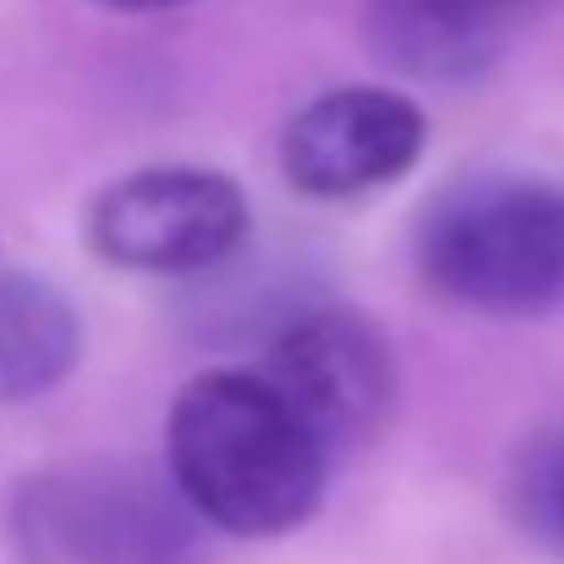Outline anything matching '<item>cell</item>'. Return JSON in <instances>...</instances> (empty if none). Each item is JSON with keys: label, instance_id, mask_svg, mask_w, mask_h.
Listing matches in <instances>:
<instances>
[{"label": "cell", "instance_id": "6da1fadb", "mask_svg": "<svg viewBox=\"0 0 564 564\" xmlns=\"http://www.w3.org/2000/svg\"><path fill=\"white\" fill-rule=\"evenodd\" d=\"M165 471L187 510L230 538L296 532L329 477V455L258 373H203L171 405Z\"/></svg>", "mask_w": 564, "mask_h": 564}, {"label": "cell", "instance_id": "7a4b0ae2", "mask_svg": "<svg viewBox=\"0 0 564 564\" xmlns=\"http://www.w3.org/2000/svg\"><path fill=\"white\" fill-rule=\"evenodd\" d=\"M422 280L471 313L543 318L564 307V187L516 171H477L416 214Z\"/></svg>", "mask_w": 564, "mask_h": 564}, {"label": "cell", "instance_id": "3957f363", "mask_svg": "<svg viewBox=\"0 0 564 564\" xmlns=\"http://www.w3.org/2000/svg\"><path fill=\"white\" fill-rule=\"evenodd\" d=\"M33 564H197L203 521L143 460H83L22 482L11 510Z\"/></svg>", "mask_w": 564, "mask_h": 564}, {"label": "cell", "instance_id": "277c9868", "mask_svg": "<svg viewBox=\"0 0 564 564\" xmlns=\"http://www.w3.org/2000/svg\"><path fill=\"white\" fill-rule=\"evenodd\" d=\"M252 230L247 192L225 171L149 165L94 197L88 241L105 263L132 274H208Z\"/></svg>", "mask_w": 564, "mask_h": 564}, {"label": "cell", "instance_id": "5b68a950", "mask_svg": "<svg viewBox=\"0 0 564 564\" xmlns=\"http://www.w3.org/2000/svg\"><path fill=\"white\" fill-rule=\"evenodd\" d=\"M263 383L291 405L324 455L368 444L394 405V357L389 340L351 307L296 313L274 346Z\"/></svg>", "mask_w": 564, "mask_h": 564}, {"label": "cell", "instance_id": "8992f818", "mask_svg": "<svg viewBox=\"0 0 564 564\" xmlns=\"http://www.w3.org/2000/svg\"><path fill=\"white\" fill-rule=\"evenodd\" d=\"M427 149V116L373 83L318 94L280 138V171L302 197L340 203L400 182Z\"/></svg>", "mask_w": 564, "mask_h": 564}, {"label": "cell", "instance_id": "52a82bcc", "mask_svg": "<svg viewBox=\"0 0 564 564\" xmlns=\"http://www.w3.org/2000/svg\"><path fill=\"white\" fill-rule=\"evenodd\" d=\"M549 0H373V55L416 83H482Z\"/></svg>", "mask_w": 564, "mask_h": 564}, {"label": "cell", "instance_id": "ba28073f", "mask_svg": "<svg viewBox=\"0 0 564 564\" xmlns=\"http://www.w3.org/2000/svg\"><path fill=\"white\" fill-rule=\"evenodd\" d=\"M83 357L77 307L39 274H0V405L50 394Z\"/></svg>", "mask_w": 564, "mask_h": 564}, {"label": "cell", "instance_id": "9c48e42d", "mask_svg": "<svg viewBox=\"0 0 564 564\" xmlns=\"http://www.w3.org/2000/svg\"><path fill=\"white\" fill-rule=\"evenodd\" d=\"M516 516L532 538L564 549V438L538 444L516 471Z\"/></svg>", "mask_w": 564, "mask_h": 564}, {"label": "cell", "instance_id": "30bf717a", "mask_svg": "<svg viewBox=\"0 0 564 564\" xmlns=\"http://www.w3.org/2000/svg\"><path fill=\"white\" fill-rule=\"evenodd\" d=\"M105 11H127V17H143V11H176V6H192V0H94Z\"/></svg>", "mask_w": 564, "mask_h": 564}]
</instances>
